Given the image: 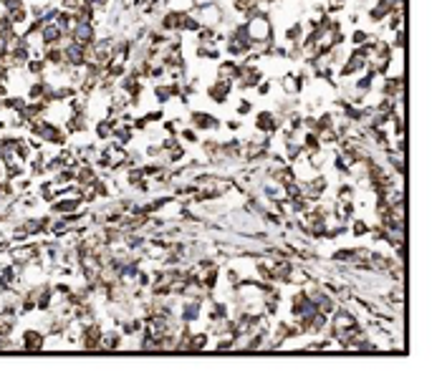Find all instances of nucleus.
I'll use <instances>...</instances> for the list:
<instances>
[{
    "mask_svg": "<svg viewBox=\"0 0 442 386\" xmlns=\"http://www.w3.org/2000/svg\"><path fill=\"white\" fill-rule=\"evenodd\" d=\"M43 343H46V336L41 333V328H28L21 336V348L23 351H41Z\"/></svg>",
    "mask_w": 442,
    "mask_h": 386,
    "instance_id": "1",
    "label": "nucleus"
},
{
    "mask_svg": "<svg viewBox=\"0 0 442 386\" xmlns=\"http://www.w3.org/2000/svg\"><path fill=\"white\" fill-rule=\"evenodd\" d=\"M230 86H233V84L215 81V84H210V86H207V96H210L215 104H223V101L228 99V94H230Z\"/></svg>",
    "mask_w": 442,
    "mask_h": 386,
    "instance_id": "2",
    "label": "nucleus"
},
{
    "mask_svg": "<svg viewBox=\"0 0 442 386\" xmlns=\"http://www.w3.org/2000/svg\"><path fill=\"white\" fill-rule=\"evenodd\" d=\"M235 79H238V61H225L217 66V81L235 84Z\"/></svg>",
    "mask_w": 442,
    "mask_h": 386,
    "instance_id": "3",
    "label": "nucleus"
},
{
    "mask_svg": "<svg viewBox=\"0 0 442 386\" xmlns=\"http://www.w3.org/2000/svg\"><path fill=\"white\" fill-rule=\"evenodd\" d=\"M190 121H192V126H195V129H217V119H215L212 114L195 111V114L190 116Z\"/></svg>",
    "mask_w": 442,
    "mask_h": 386,
    "instance_id": "4",
    "label": "nucleus"
},
{
    "mask_svg": "<svg viewBox=\"0 0 442 386\" xmlns=\"http://www.w3.org/2000/svg\"><path fill=\"white\" fill-rule=\"evenodd\" d=\"M281 86H283V94H288V96H296V94L301 91V81H298V76H293V73H286L283 81H281Z\"/></svg>",
    "mask_w": 442,
    "mask_h": 386,
    "instance_id": "5",
    "label": "nucleus"
},
{
    "mask_svg": "<svg viewBox=\"0 0 442 386\" xmlns=\"http://www.w3.org/2000/svg\"><path fill=\"white\" fill-rule=\"evenodd\" d=\"M207 348V336L205 333H192L190 338V351H205Z\"/></svg>",
    "mask_w": 442,
    "mask_h": 386,
    "instance_id": "6",
    "label": "nucleus"
},
{
    "mask_svg": "<svg viewBox=\"0 0 442 386\" xmlns=\"http://www.w3.org/2000/svg\"><path fill=\"white\" fill-rule=\"evenodd\" d=\"M336 202H354V187L351 184H341L339 192H336Z\"/></svg>",
    "mask_w": 442,
    "mask_h": 386,
    "instance_id": "7",
    "label": "nucleus"
},
{
    "mask_svg": "<svg viewBox=\"0 0 442 386\" xmlns=\"http://www.w3.org/2000/svg\"><path fill=\"white\" fill-rule=\"evenodd\" d=\"M392 46H394V48H404V46H407V31H404V28H399V31H397V36H394V43H392Z\"/></svg>",
    "mask_w": 442,
    "mask_h": 386,
    "instance_id": "8",
    "label": "nucleus"
},
{
    "mask_svg": "<svg viewBox=\"0 0 442 386\" xmlns=\"http://www.w3.org/2000/svg\"><path fill=\"white\" fill-rule=\"evenodd\" d=\"M351 233H354L356 238H361V235H366V233H369V225H366L364 220H356V222H354V227H351Z\"/></svg>",
    "mask_w": 442,
    "mask_h": 386,
    "instance_id": "9",
    "label": "nucleus"
},
{
    "mask_svg": "<svg viewBox=\"0 0 442 386\" xmlns=\"http://www.w3.org/2000/svg\"><path fill=\"white\" fill-rule=\"evenodd\" d=\"M250 109H253V106H250V101H245V99H240V101H238V114H240V116L250 114Z\"/></svg>",
    "mask_w": 442,
    "mask_h": 386,
    "instance_id": "10",
    "label": "nucleus"
}]
</instances>
